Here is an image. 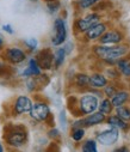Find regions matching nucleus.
<instances>
[{
	"mask_svg": "<svg viewBox=\"0 0 130 152\" xmlns=\"http://www.w3.org/2000/svg\"><path fill=\"white\" fill-rule=\"evenodd\" d=\"M28 135L25 131H22L20 128H13L11 132L6 134V141L10 146L13 147H20L26 141Z\"/></svg>",
	"mask_w": 130,
	"mask_h": 152,
	"instance_id": "nucleus-5",
	"label": "nucleus"
},
{
	"mask_svg": "<svg viewBox=\"0 0 130 152\" xmlns=\"http://www.w3.org/2000/svg\"><path fill=\"white\" fill-rule=\"evenodd\" d=\"M67 39V29L63 19L57 18L54 23V34L52 37V43L54 46H60L62 45Z\"/></svg>",
	"mask_w": 130,
	"mask_h": 152,
	"instance_id": "nucleus-4",
	"label": "nucleus"
},
{
	"mask_svg": "<svg viewBox=\"0 0 130 152\" xmlns=\"http://www.w3.org/2000/svg\"><path fill=\"white\" fill-rule=\"evenodd\" d=\"M118 139V129L117 128H110L98 134L97 140L103 145H112Z\"/></svg>",
	"mask_w": 130,
	"mask_h": 152,
	"instance_id": "nucleus-9",
	"label": "nucleus"
},
{
	"mask_svg": "<svg viewBox=\"0 0 130 152\" xmlns=\"http://www.w3.org/2000/svg\"><path fill=\"white\" fill-rule=\"evenodd\" d=\"M99 107L98 98L94 95H84L80 101H79V109L82 114L89 115V114H93Z\"/></svg>",
	"mask_w": 130,
	"mask_h": 152,
	"instance_id": "nucleus-2",
	"label": "nucleus"
},
{
	"mask_svg": "<svg viewBox=\"0 0 130 152\" xmlns=\"http://www.w3.org/2000/svg\"><path fill=\"white\" fill-rule=\"evenodd\" d=\"M94 52L98 58H100L104 61L107 62H113L116 60H119L123 55L126 54L128 48L125 46H116V47H105V46H99L94 48Z\"/></svg>",
	"mask_w": 130,
	"mask_h": 152,
	"instance_id": "nucleus-1",
	"label": "nucleus"
},
{
	"mask_svg": "<svg viewBox=\"0 0 130 152\" xmlns=\"http://www.w3.org/2000/svg\"><path fill=\"white\" fill-rule=\"evenodd\" d=\"M117 66H118V69L124 74V75H130V62L128 60H122L119 59L117 61Z\"/></svg>",
	"mask_w": 130,
	"mask_h": 152,
	"instance_id": "nucleus-18",
	"label": "nucleus"
},
{
	"mask_svg": "<svg viewBox=\"0 0 130 152\" xmlns=\"http://www.w3.org/2000/svg\"><path fill=\"white\" fill-rule=\"evenodd\" d=\"M39 74H41V68L36 61V59H31L29 61L28 68L23 72V75H25V77H32V75H39Z\"/></svg>",
	"mask_w": 130,
	"mask_h": 152,
	"instance_id": "nucleus-15",
	"label": "nucleus"
},
{
	"mask_svg": "<svg viewBox=\"0 0 130 152\" xmlns=\"http://www.w3.org/2000/svg\"><path fill=\"white\" fill-rule=\"evenodd\" d=\"M109 124L113 127V128H119V129H125L126 128V125L124 122V120L119 119L118 116H111L109 119Z\"/></svg>",
	"mask_w": 130,
	"mask_h": 152,
	"instance_id": "nucleus-19",
	"label": "nucleus"
},
{
	"mask_svg": "<svg viewBox=\"0 0 130 152\" xmlns=\"http://www.w3.org/2000/svg\"><path fill=\"white\" fill-rule=\"evenodd\" d=\"M106 83H107V80L103 74L96 73V74H92L91 77H89V85L94 89L104 88V86H106Z\"/></svg>",
	"mask_w": 130,
	"mask_h": 152,
	"instance_id": "nucleus-14",
	"label": "nucleus"
},
{
	"mask_svg": "<svg viewBox=\"0 0 130 152\" xmlns=\"http://www.w3.org/2000/svg\"><path fill=\"white\" fill-rule=\"evenodd\" d=\"M98 108L100 109V113H103V114H110L111 113V109H112L111 101L110 99H104Z\"/></svg>",
	"mask_w": 130,
	"mask_h": 152,
	"instance_id": "nucleus-22",
	"label": "nucleus"
},
{
	"mask_svg": "<svg viewBox=\"0 0 130 152\" xmlns=\"http://www.w3.org/2000/svg\"><path fill=\"white\" fill-rule=\"evenodd\" d=\"M105 32H106V25L103 23H98L86 31V37H87V40H90V41L98 40Z\"/></svg>",
	"mask_w": 130,
	"mask_h": 152,
	"instance_id": "nucleus-12",
	"label": "nucleus"
},
{
	"mask_svg": "<svg viewBox=\"0 0 130 152\" xmlns=\"http://www.w3.org/2000/svg\"><path fill=\"white\" fill-rule=\"evenodd\" d=\"M128 98H129V95H128L126 92H124V91L116 92V94H115V96L112 97L111 104H112V107H116V108L122 107V105L128 101Z\"/></svg>",
	"mask_w": 130,
	"mask_h": 152,
	"instance_id": "nucleus-16",
	"label": "nucleus"
},
{
	"mask_svg": "<svg viewBox=\"0 0 130 152\" xmlns=\"http://www.w3.org/2000/svg\"><path fill=\"white\" fill-rule=\"evenodd\" d=\"M104 121H105V114L99 111V113H93V114H91V115H89L87 118H85V119L75 122L74 126L80 125V126H85V127H91V126L99 125Z\"/></svg>",
	"mask_w": 130,
	"mask_h": 152,
	"instance_id": "nucleus-8",
	"label": "nucleus"
},
{
	"mask_svg": "<svg viewBox=\"0 0 130 152\" xmlns=\"http://www.w3.org/2000/svg\"><path fill=\"white\" fill-rule=\"evenodd\" d=\"M105 94L109 96V97H113L115 94H116V90L113 86H105Z\"/></svg>",
	"mask_w": 130,
	"mask_h": 152,
	"instance_id": "nucleus-28",
	"label": "nucleus"
},
{
	"mask_svg": "<svg viewBox=\"0 0 130 152\" xmlns=\"http://www.w3.org/2000/svg\"><path fill=\"white\" fill-rule=\"evenodd\" d=\"M65 56H66V50H65V48H60V49L56 50V53L54 54V61H53L56 68H59V67L63 64Z\"/></svg>",
	"mask_w": 130,
	"mask_h": 152,
	"instance_id": "nucleus-17",
	"label": "nucleus"
},
{
	"mask_svg": "<svg viewBox=\"0 0 130 152\" xmlns=\"http://www.w3.org/2000/svg\"><path fill=\"white\" fill-rule=\"evenodd\" d=\"M6 59L12 64H20L25 60L26 55L20 48H9L5 53Z\"/></svg>",
	"mask_w": 130,
	"mask_h": 152,
	"instance_id": "nucleus-11",
	"label": "nucleus"
},
{
	"mask_svg": "<svg viewBox=\"0 0 130 152\" xmlns=\"http://www.w3.org/2000/svg\"><path fill=\"white\" fill-rule=\"evenodd\" d=\"M30 116L36 121H46L50 116V109L47 103L36 102L32 104L30 110Z\"/></svg>",
	"mask_w": 130,
	"mask_h": 152,
	"instance_id": "nucleus-3",
	"label": "nucleus"
},
{
	"mask_svg": "<svg viewBox=\"0 0 130 152\" xmlns=\"http://www.w3.org/2000/svg\"><path fill=\"white\" fill-rule=\"evenodd\" d=\"M98 1L99 0H79V6L81 9H89L94 4H97Z\"/></svg>",
	"mask_w": 130,
	"mask_h": 152,
	"instance_id": "nucleus-25",
	"label": "nucleus"
},
{
	"mask_svg": "<svg viewBox=\"0 0 130 152\" xmlns=\"http://www.w3.org/2000/svg\"><path fill=\"white\" fill-rule=\"evenodd\" d=\"M31 107H32V102L29 97L19 96L15 102V113L17 115H20V114L24 113H30Z\"/></svg>",
	"mask_w": 130,
	"mask_h": 152,
	"instance_id": "nucleus-10",
	"label": "nucleus"
},
{
	"mask_svg": "<svg viewBox=\"0 0 130 152\" xmlns=\"http://www.w3.org/2000/svg\"><path fill=\"white\" fill-rule=\"evenodd\" d=\"M81 151L82 152H98L96 141L94 140H87V141H85L82 144Z\"/></svg>",
	"mask_w": 130,
	"mask_h": 152,
	"instance_id": "nucleus-20",
	"label": "nucleus"
},
{
	"mask_svg": "<svg viewBox=\"0 0 130 152\" xmlns=\"http://www.w3.org/2000/svg\"><path fill=\"white\" fill-rule=\"evenodd\" d=\"M76 84L79 86H87L89 85V77L86 74H78L76 75Z\"/></svg>",
	"mask_w": 130,
	"mask_h": 152,
	"instance_id": "nucleus-24",
	"label": "nucleus"
},
{
	"mask_svg": "<svg viewBox=\"0 0 130 152\" xmlns=\"http://www.w3.org/2000/svg\"><path fill=\"white\" fill-rule=\"evenodd\" d=\"M39 68H44V69H50L52 68V65H53V61H54V55L53 53L50 52V49L46 48L41 50L38 54H37V59H36Z\"/></svg>",
	"mask_w": 130,
	"mask_h": 152,
	"instance_id": "nucleus-6",
	"label": "nucleus"
},
{
	"mask_svg": "<svg viewBox=\"0 0 130 152\" xmlns=\"http://www.w3.org/2000/svg\"><path fill=\"white\" fill-rule=\"evenodd\" d=\"M25 45L29 47V49H35L37 47V41L35 39H29L25 41Z\"/></svg>",
	"mask_w": 130,
	"mask_h": 152,
	"instance_id": "nucleus-27",
	"label": "nucleus"
},
{
	"mask_svg": "<svg viewBox=\"0 0 130 152\" xmlns=\"http://www.w3.org/2000/svg\"><path fill=\"white\" fill-rule=\"evenodd\" d=\"M117 116L122 120H130V109L124 108V107H118L117 108Z\"/></svg>",
	"mask_w": 130,
	"mask_h": 152,
	"instance_id": "nucleus-21",
	"label": "nucleus"
},
{
	"mask_svg": "<svg viewBox=\"0 0 130 152\" xmlns=\"http://www.w3.org/2000/svg\"><path fill=\"white\" fill-rule=\"evenodd\" d=\"M57 135H59V131L57 129H52L49 132V137H52V138H56Z\"/></svg>",
	"mask_w": 130,
	"mask_h": 152,
	"instance_id": "nucleus-29",
	"label": "nucleus"
},
{
	"mask_svg": "<svg viewBox=\"0 0 130 152\" xmlns=\"http://www.w3.org/2000/svg\"><path fill=\"white\" fill-rule=\"evenodd\" d=\"M3 45H4V37H3L1 34H0V48L3 47Z\"/></svg>",
	"mask_w": 130,
	"mask_h": 152,
	"instance_id": "nucleus-32",
	"label": "nucleus"
},
{
	"mask_svg": "<svg viewBox=\"0 0 130 152\" xmlns=\"http://www.w3.org/2000/svg\"><path fill=\"white\" fill-rule=\"evenodd\" d=\"M84 135H85L84 128H75V129L73 131V133H72V139H73L74 141H80V140L84 138Z\"/></svg>",
	"mask_w": 130,
	"mask_h": 152,
	"instance_id": "nucleus-23",
	"label": "nucleus"
},
{
	"mask_svg": "<svg viewBox=\"0 0 130 152\" xmlns=\"http://www.w3.org/2000/svg\"><path fill=\"white\" fill-rule=\"evenodd\" d=\"M59 7H60V3L56 1V0H53V1H49V3H48V9H49L50 12H55V11H57Z\"/></svg>",
	"mask_w": 130,
	"mask_h": 152,
	"instance_id": "nucleus-26",
	"label": "nucleus"
},
{
	"mask_svg": "<svg viewBox=\"0 0 130 152\" xmlns=\"http://www.w3.org/2000/svg\"><path fill=\"white\" fill-rule=\"evenodd\" d=\"M98 20H99V15L97 13H91L89 16H86L81 19H79L76 22V28L79 31L81 32H86L89 29H91L93 25L98 24Z\"/></svg>",
	"mask_w": 130,
	"mask_h": 152,
	"instance_id": "nucleus-7",
	"label": "nucleus"
},
{
	"mask_svg": "<svg viewBox=\"0 0 130 152\" xmlns=\"http://www.w3.org/2000/svg\"><path fill=\"white\" fill-rule=\"evenodd\" d=\"M122 35L118 31H107L100 37V42L103 45H115L121 42Z\"/></svg>",
	"mask_w": 130,
	"mask_h": 152,
	"instance_id": "nucleus-13",
	"label": "nucleus"
},
{
	"mask_svg": "<svg viewBox=\"0 0 130 152\" xmlns=\"http://www.w3.org/2000/svg\"><path fill=\"white\" fill-rule=\"evenodd\" d=\"M113 152H129V150L126 148V147H119V148H117V150H115Z\"/></svg>",
	"mask_w": 130,
	"mask_h": 152,
	"instance_id": "nucleus-30",
	"label": "nucleus"
},
{
	"mask_svg": "<svg viewBox=\"0 0 130 152\" xmlns=\"http://www.w3.org/2000/svg\"><path fill=\"white\" fill-rule=\"evenodd\" d=\"M0 152H4V147H3L1 144H0Z\"/></svg>",
	"mask_w": 130,
	"mask_h": 152,
	"instance_id": "nucleus-33",
	"label": "nucleus"
},
{
	"mask_svg": "<svg viewBox=\"0 0 130 152\" xmlns=\"http://www.w3.org/2000/svg\"><path fill=\"white\" fill-rule=\"evenodd\" d=\"M3 28H4V30H6V31H7V32H10V34H12V32H13V30H12V28H11L10 25H4Z\"/></svg>",
	"mask_w": 130,
	"mask_h": 152,
	"instance_id": "nucleus-31",
	"label": "nucleus"
}]
</instances>
